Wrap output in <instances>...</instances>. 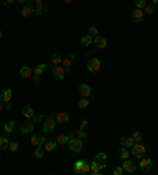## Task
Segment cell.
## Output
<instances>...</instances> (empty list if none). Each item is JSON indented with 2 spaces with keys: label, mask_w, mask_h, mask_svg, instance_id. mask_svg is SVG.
Wrapping results in <instances>:
<instances>
[{
  "label": "cell",
  "mask_w": 158,
  "mask_h": 175,
  "mask_svg": "<svg viewBox=\"0 0 158 175\" xmlns=\"http://www.w3.org/2000/svg\"><path fill=\"white\" fill-rule=\"evenodd\" d=\"M51 71H52V76H54L56 79H59V80H63L65 76H67V73H68L63 65H52Z\"/></svg>",
  "instance_id": "6da1fadb"
},
{
  "label": "cell",
  "mask_w": 158,
  "mask_h": 175,
  "mask_svg": "<svg viewBox=\"0 0 158 175\" xmlns=\"http://www.w3.org/2000/svg\"><path fill=\"white\" fill-rule=\"evenodd\" d=\"M29 3L33 5L35 14H38V16H43L46 13V10H48V6H46V3L43 2V0H29Z\"/></svg>",
  "instance_id": "7a4b0ae2"
},
{
  "label": "cell",
  "mask_w": 158,
  "mask_h": 175,
  "mask_svg": "<svg viewBox=\"0 0 158 175\" xmlns=\"http://www.w3.org/2000/svg\"><path fill=\"white\" fill-rule=\"evenodd\" d=\"M131 153H133V156H136V158H142V156H146V147L142 145V142H135L133 144V147H131Z\"/></svg>",
  "instance_id": "3957f363"
},
{
  "label": "cell",
  "mask_w": 158,
  "mask_h": 175,
  "mask_svg": "<svg viewBox=\"0 0 158 175\" xmlns=\"http://www.w3.org/2000/svg\"><path fill=\"white\" fill-rule=\"evenodd\" d=\"M56 125H57L56 117L51 115V117L44 118V122H43V131H44V132H52V131L56 129Z\"/></svg>",
  "instance_id": "277c9868"
},
{
  "label": "cell",
  "mask_w": 158,
  "mask_h": 175,
  "mask_svg": "<svg viewBox=\"0 0 158 175\" xmlns=\"http://www.w3.org/2000/svg\"><path fill=\"white\" fill-rule=\"evenodd\" d=\"M87 70H89L90 73H98V71L101 70V62H100V59H97V57L90 59V60L87 62Z\"/></svg>",
  "instance_id": "5b68a950"
},
{
  "label": "cell",
  "mask_w": 158,
  "mask_h": 175,
  "mask_svg": "<svg viewBox=\"0 0 158 175\" xmlns=\"http://www.w3.org/2000/svg\"><path fill=\"white\" fill-rule=\"evenodd\" d=\"M33 129H35L33 118H25V122L21 125V132L22 134H29V132H33Z\"/></svg>",
  "instance_id": "8992f818"
},
{
  "label": "cell",
  "mask_w": 158,
  "mask_h": 175,
  "mask_svg": "<svg viewBox=\"0 0 158 175\" xmlns=\"http://www.w3.org/2000/svg\"><path fill=\"white\" fill-rule=\"evenodd\" d=\"M68 147H70V150H71L73 153H79V152L82 150V140L79 139V137L70 139V140H68Z\"/></svg>",
  "instance_id": "52a82bcc"
},
{
  "label": "cell",
  "mask_w": 158,
  "mask_h": 175,
  "mask_svg": "<svg viewBox=\"0 0 158 175\" xmlns=\"http://www.w3.org/2000/svg\"><path fill=\"white\" fill-rule=\"evenodd\" d=\"M144 18H146V13H144V10H139V8H136L133 13H131V21H133L135 24H138V22H142V21H144Z\"/></svg>",
  "instance_id": "ba28073f"
},
{
  "label": "cell",
  "mask_w": 158,
  "mask_h": 175,
  "mask_svg": "<svg viewBox=\"0 0 158 175\" xmlns=\"http://www.w3.org/2000/svg\"><path fill=\"white\" fill-rule=\"evenodd\" d=\"M77 93H79L81 98H89V96H92V88L87 84H81L79 88H77Z\"/></svg>",
  "instance_id": "9c48e42d"
},
{
  "label": "cell",
  "mask_w": 158,
  "mask_h": 175,
  "mask_svg": "<svg viewBox=\"0 0 158 175\" xmlns=\"http://www.w3.org/2000/svg\"><path fill=\"white\" fill-rule=\"evenodd\" d=\"M152 164H153V163H152L150 158H144V156H142L141 161H139V167H141L142 172H149V170L152 169Z\"/></svg>",
  "instance_id": "30bf717a"
},
{
  "label": "cell",
  "mask_w": 158,
  "mask_h": 175,
  "mask_svg": "<svg viewBox=\"0 0 158 175\" xmlns=\"http://www.w3.org/2000/svg\"><path fill=\"white\" fill-rule=\"evenodd\" d=\"M94 44H95L98 49H106V47H108V39L104 38V36H101V35H97V36L94 38Z\"/></svg>",
  "instance_id": "8fae6325"
},
{
  "label": "cell",
  "mask_w": 158,
  "mask_h": 175,
  "mask_svg": "<svg viewBox=\"0 0 158 175\" xmlns=\"http://www.w3.org/2000/svg\"><path fill=\"white\" fill-rule=\"evenodd\" d=\"M122 167H123V170H125V173H131V172H135L136 170V164L131 161L130 158L128 159H123V164H122Z\"/></svg>",
  "instance_id": "7c38bea8"
},
{
  "label": "cell",
  "mask_w": 158,
  "mask_h": 175,
  "mask_svg": "<svg viewBox=\"0 0 158 175\" xmlns=\"http://www.w3.org/2000/svg\"><path fill=\"white\" fill-rule=\"evenodd\" d=\"M0 100H2L3 103H11L13 100V90L11 88H5L0 92Z\"/></svg>",
  "instance_id": "4fadbf2b"
},
{
  "label": "cell",
  "mask_w": 158,
  "mask_h": 175,
  "mask_svg": "<svg viewBox=\"0 0 158 175\" xmlns=\"http://www.w3.org/2000/svg\"><path fill=\"white\" fill-rule=\"evenodd\" d=\"M73 62H74V55H73V54H67V55L62 59V65L67 68V71H70V68L73 66Z\"/></svg>",
  "instance_id": "5bb4252c"
},
{
  "label": "cell",
  "mask_w": 158,
  "mask_h": 175,
  "mask_svg": "<svg viewBox=\"0 0 158 175\" xmlns=\"http://www.w3.org/2000/svg\"><path fill=\"white\" fill-rule=\"evenodd\" d=\"M46 139L43 136H40V134H33V136L30 137V145L36 147V145H44Z\"/></svg>",
  "instance_id": "9a60e30c"
},
{
  "label": "cell",
  "mask_w": 158,
  "mask_h": 175,
  "mask_svg": "<svg viewBox=\"0 0 158 175\" xmlns=\"http://www.w3.org/2000/svg\"><path fill=\"white\" fill-rule=\"evenodd\" d=\"M35 13V10H33V5L32 3H25L24 5V8H22V11H21V14H22V18H30L32 14Z\"/></svg>",
  "instance_id": "2e32d148"
},
{
  "label": "cell",
  "mask_w": 158,
  "mask_h": 175,
  "mask_svg": "<svg viewBox=\"0 0 158 175\" xmlns=\"http://www.w3.org/2000/svg\"><path fill=\"white\" fill-rule=\"evenodd\" d=\"M22 115H24L25 118H33V115H35L33 107H32V106H29V104H25V106L22 107Z\"/></svg>",
  "instance_id": "e0dca14e"
},
{
  "label": "cell",
  "mask_w": 158,
  "mask_h": 175,
  "mask_svg": "<svg viewBox=\"0 0 158 175\" xmlns=\"http://www.w3.org/2000/svg\"><path fill=\"white\" fill-rule=\"evenodd\" d=\"M68 120H70V115H68L67 112H59V114H56V122L60 123V125L67 123Z\"/></svg>",
  "instance_id": "ac0fdd59"
},
{
  "label": "cell",
  "mask_w": 158,
  "mask_h": 175,
  "mask_svg": "<svg viewBox=\"0 0 158 175\" xmlns=\"http://www.w3.org/2000/svg\"><path fill=\"white\" fill-rule=\"evenodd\" d=\"M133 144H135V139H133V137L125 136V137L120 139V145H122V147H127V149H131V147H133Z\"/></svg>",
  "instance_id": "d6986e66"
},
{
  "label": "cell",
  "mask_w": 158,
  "mask_h": 175,
  "mask_svg": "<svg viewBox=\"0 0 158 175\" xmlns=\"http://www.w3.org/2000/svg\"><path fill=\"white\" fill-rule=\"evenodd\" d=\"M19 73H21L22 77H32L33 76V70L30 68V66H21Z\"/></svg>",
  "instance_id": "ffe728a7"
},
{
  "label": "cell",
  "mask_w": 158,
  "mask_h": 175,
  "mask_svg": "<svg viewBox=\"0 0 158 175\" xmlns=\"http://www.w3.org/2000/svg\"><path fill=\"white\" fill-rule=\"evenodd\" d=\"M43 147H44V152H54L57 147V140H46Z\"/></svg>",
  "instance_id": "44dd1931"
},
{
  "label": "cell",
  "mask_w": 158,
  "mask_h": 175,
  "mask_svg": "<svg viewBox=\"0 0 158 175\" xmlns=\"http://www.w3.org/2000/svg\"><path fill=\"white\" fill-rule=\"evenodd\" d=\"M95 161H97L98 164H106V163H108V155L103 153V152H100V153H97ZM106 166H108V164H106Z\"/></svg>",
  "instance_id": "7402d4cb"
},
{
  "label": "cell",
  "mask_w": 158,
  "mask_h": 175,
  "mask_svg": "<svg viewBox=\"0 0 158 175\" xmlns=\"http://www.w3.org/2000/svg\"><path fill=\"white\" fill-rule=\"evenodd\" d=\"M46 68H48V66H46L44 63H38L35 68H33V74H35V76H41V74L46 71Z\"/></svg>",
  "instance_id": "603a6c76"
},
{
  "label": "cell",
  "mask_w": 158,
  "mask_h": 175,
  "mask_svg": "<svg viewBox=\"0 0 158 175\" xmlns=\"http://www.w3.org/2000/svg\"><path fill=\"white\" fill-rule=\"evenodd\" d=\"M70 139H71V134H59L57 136V144L65 145V144H68Z\"/></svg>",
  "instance_id": "cb8c5ba5"
},
{
  "label": "cell",
  "mask_w": 158,
  "mask_h": 175,
  "mask_svg": "<svg viewBox=\"0 0 158 175\" xmlns=\"http://www.w3.org/2000/svg\"><path fill=\"white\" fill-rule=\"evenodd\" d=\"M8 145H10V139L8 136H0V152H3L8 149Z\"/></svg>",
  "instance_id": "d4e9b609"
},
{
  "label": "cell",
  "mask_w": 158,
  "mask_h": 175,
  "mask_svg": "<svg viewBox=\"0 0 158 175\" xmlns=\"http://www.w3.org/2000/svg\"><path fill=\"white\" fill-rule=\"evenodd\" d=\"M15 126H16V123L15 122H8V123H5L3 125V131H5V134L6 136H10V134L15 131Z\"/></svg>",
  "instance_id": "484cf974"
},
{
  "label": "cell",
  "mask_w": 158,
  "mask_h": 175,
  "mask_svg": "<svg viewBox=\"0 0 158 175\" xmlns=\"http://www.w3.org/2000/svg\"><path fill=\"white\" fill-rule=\"evenodd\" d=\"M87 163L85 159H77L76 163H74V173H77L79 175V172H81V169L84 167V164Z\"/></svg>",
  "instance_id": "4316f807"
},
{
  "label": "cell",
  "mask_w": 158,
  "mask_h": 175,
  "mask_svg": "<svg viewBox=\"0 0 158 175\" xmlns=\"http://www.w3.org/2000/svg\"><path fill=\"white\" fill-rule=\"evenodd\" d=\"M92 41H94V36H92V35H84L82 38H81V44L82 46H90L92 44Z\"/></svg>",
  "instance_id": "83f0119b"
},
{
  "label": "cell",
  "mask_w": 158,
  "mask_h": 175,
  "mask_svg": "<svg viewBox=\"0 0 158 175\" xmlns=\"http://www.w3.org/2000/svg\"><path fill=\"white\" fill-rule=\"evenodd\" d=\"M130 149H127V147H120V150H118V155H120L122 159H128L130 158Z\"/></svg>",
  "instance_id": "f1b7e54d"
},
{
  "label": "cell",
  "mask_w": 158,
  "mask_h": 175,
  "mask_svg": "<svg viewBox=\"0 0 158 175\" xmlns=\"http://www.w3.org/2000/svg\"><path fill=\"white\" fill-rule=\"evenodd\" d=\"M89 104H90L89 98H81V100L77 101V107H79V109H87Z\"/></svg>",
  "instance_id": "f546056e"
},
{
  "label": "cell",
  "mask_w": 158,
  "mask_h": 175,
  "mask_svg": "<svg viewBox=\"0 0 158 175\" xmlns=\"http://www.w3.org/2000/svg\"><path fill=\"white\" fill-rule=\"evenodd\" d=\"M43 156H44V147L36 145L35 147V158H43Z\"/></svg>",
  "instance_id": "4dcf8cb0"
},
{
  "label": "cell",
  "mask_w": 158,
  "mask_h": 175,
  "mask_svg": "<svg viewBox=\"0 0 158 175\" xmlns=\"http://www.w3.org/2000/svg\"><path fill=\"white\" fill-rule=\"evenodd\" d=\"M51 63L52 65H62V57L59 54H52L51 55Z\"/></svg>",
  "instance_id": "1f68e13d"
},
{
  "label": "cell",
  "mask_w": 158,
  "mask_h": 175,
  "mask_svg": "<svg viewBox=\"0 0 158 175\" xmlns=\"http://www.w3.org/2000/svg\"><path fill=\"white\" fill-rule=\"evenodd\" d=\"M144 13H146V14H153L155 13V5L153 3H147L146 8H144Z\"/></svg>",
  "instance_id": "d6a6232c"
},
{
  "label": "cell",
  "mask_w": 158,
  "mask_h": 175,
  "mask_svg": "<svg viewBox=\"0 0 158 175\" xmlns=\"http://www.w3.org/2000/svg\"><path fill=\"white\" fill-rule=\"evenodd\" d=\"M135 5H136V8L144 10V8H146V5H147V0H135Z\"/></svg>",
  "instance_id": "836d02e7"
},
{
  "label": "cell",
  "mask_w": 158,
  "mask_h": 175,
  "mask_svg": "<svg viewBox=\"0 0 158 175\" xmlns=\"http://www.w3.org/2000/svg\"><path fill=\"white\" fill-rule=\"evenodd\" d=\"M33 122L35 123H43L44 122V115L43 114H35L33 115Z\"/></svg>",
  "instance_id": "e575fe53"
},
{
  "label": "cell",
  "mask_w": 158,
  "mask_h": 175,
  "mask_svg": "<svg viewBox=\"0 0 158 175\" xmlns=\"http://www.w3.org/2000/svg\"><path fill=\"white\" fill-rule=\"evenodd\" d=\"M131 137L135 139V142H142V132H141V131H135Z\"/></svg>",
  "instance_id": "d590c367"
},
{
  "label": "cell",
  "mask_w": 158,
  "mask_h": 175,
  "mask_svg": "<svg viewBox=\"0 0 158 175\" xmlns=\"http://www.w3.org/2000/svg\"><path fill=\"white\" fill-rule=\"evenodd\" d=\"M8 150H10V152H18V150H19V144H18V142H10Z\"/></svg>",
  "instance_id": "8d00e7d4"
},
{
  "label": "cell",
  "mask_w": 158,
  "mask_h": 175,
  "mask_svg": "<svg viewBox=\"0 0 158 175\" xmlns=\"http://www.w3.org/2000/svg\"><path fill=\"white\" fill-rule=\"evenodd\" d=\"M76 136H77L79 139H81V140H84V139H87V137H89V136H87V132H85L84 129H81V128H79V131H77Z\"/></svg>",
  "instance_id": "74e56055"
},
{
  "label": "cell",
  "mask_w": 158,
  "mask_h": 175,
  "mask_svg": "<svg viewBox=\"0 0 158 175\" xmlns=\"http://www.w3.org/2000/svg\"><path fill=\"white\" fill-rule=\"evenodd\" d=\"M89 35H92V36H94V38H95L97 35H100V33H98V27H95V25H92L90 29H89Z\"/></svg>",
  "instance_id": "f35d334b"
},
{
  "label": "cell",
  "mask_w": 158,
  "mask_h": 175,
  "mask_svg": "<svg viewBox=\"0 0 158 175\" xmlns=\"http://www.w3.org/2000/svg\"><path fill=\"white\" fill-rule=\"evenodd\" d=\"M112 173H114V175H123V173H125V170H123V167H122V166H118V167H115V169L112 170Z\"/></svg>",
  "instance_id": "ab89813d"
},
{
  "label": "cell",
  "mask_w": 158,
  "mask_h": 175,
  "mask_svg": "<svg viewBox=\"0 0 158 175\" xmlns=\"http://www.w3.org/2000/svg\"><path fill=\"white\" fill-rule=\"evenodd\" d=\"M79 128H81V129H87L89 128V122H87V120H82V123H81Z\"/></svg>",
  "instance_id": "60d3db41"
},
{
  "label": "cell",
  "mask_w": 158,
  "mask_h": 175,
  "mask_svg": "<svg viewBox=\"0 0 158 175\" xmlns=\"http://www.w3.org/2000/svg\"><path fill=\"white\" fill-rule=\"evenodd\" d=\"M0 2H2V3H3L5 6H10V5H11L13 2H16V0H0Z\"/></svg>",
  "instance_id": "b9f144b4"
},
{
  "label": "cell",
  "mask_w": 158,
  "mask_h": 175,
  "mask_svg": "<svg viewBox=\"0 0 158 175\" xmlns=\"http://www.w3.org/2000/svg\"><path fill=\"white\" fill-rule=\"evenodd\" d=\"M32 80H33V84H40V76H32Z\"/></svg>",
  "instance_id": "7bdbcfd3"
},
{
  "label": "cell",
  "mask_w": 158,
  "mask_h": 175,
  "mask_svg": "<svg viewBox=\"0 0 158 175\" xmlns=\"http://www.w3.org/2000/svg\"><path fill=\"white\" fill-rule=\"evenodd\" d=\"M16 2H18V3H22V5H25V3L29 2V0H16Z\"/></svg>",
  "instance_id": "ee69618b"
},
{
  "label": "cell",
  "mask_w": 158,
  "mask_h": 175,
  "mask_svg": "<svg viewBox=\"0 0 158 175\" xmlns=\"http://www.w3.org/2000/svg\"><path fill=\"white\" fill-rule=\"evenodd\" d=\"M2 111H3V103L0 101V112H2Z\"/></svg>",
  "instance_id": "f6af8a7d"
},
{
  "label": "cell",
  "mask_w": 158,
  "mask_h": 175,
  "mask_svg": "<svg viewBox=\"0 0 158 175\" xmlns=\"http://www.w3.org/2000/svg\"><path fill=\"white\" fill-rule=\"evenodd\" d=\"M63 2H65V3H71V2H73V0H63Z\"/></svg>",
  "instance_id": "bcb514c9"
},
{
  "label": "cell",
  "mask_w": 158,
  "mask_h": 175,
  "mask_svg": "<svg viewBox=\"0 0 158 175\" xmlns=\"http://www.w3.org/2000/svg\"><path fill=\"white\" fill-rule=\"evenodd\" d=\"M2 38H3V32H2V30H0V39H2Z\"/></svg>",
  "instance_id": "7dc6e473"
},
{
  "label": "cell",
  "mask_w": 158,
  "mask_h": 175,
  "mask_svg": "<svg viewBox=\"0 0 158 175\" xmlns=\"http://www.w3.org/2000/svg\"><path fill=\"white\" fill-rule=\"evenodd\" d=\"M152 3H153V5H156V3H158V0H152Z\"/></svg>",
  "instance_id": "c3c4849f"
}]
</instances>
